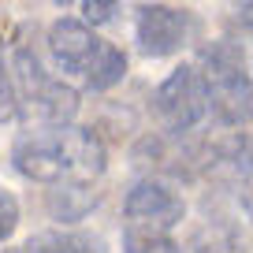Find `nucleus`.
<instances>
[{
	"label": "nucleus",
	"instance_id": "14",
	"mask_svg": "<svg viewBox=\"0 0 253 253\" xmlns=\"http://www.w3.org/2000/svg\"><path fill=\"white\" fill-rule=\"evenodd\" d=\"M19 227V201L11 190L0 186V242L4 238H11V231Z\"/></svg>",
	"mask_w": 253,
	"mask_h": 253
},
{
	"label": "nucleus",
	"instance_id": "18",
	"mask_svg": "<svg viewBox=\"0 0 253 253\" xmlns=\"http://www.w3.org/2000/svg\"><path fill=\"white\" fill-rule=\"evenodd\" d=\"M4 253H19V250H4Z\"/></svg>",
	"mask_w": 253,
	"mask_h": 253
},
{
	"label": "nucleus",
	"instance_id": "10",
	"mask_svg": "<svg viewBox=\"0 0 253 253\" xmlns=\"http://www.w3.org/2000/svg\"><path fill=\"white\" fill-rule=\"evenodd\" d=\"M23 253H108V246L89 231H38L26 238Z\"/></svg>",
	"mask_w": 253,
	"mask_h": 253
},
{
	"label": "nucleus",
	"instance_id": "4",
	"mask_svg": "<svg viewBox=\"0 0 253 253\" xmlns=\"http://www.w3.org/2000/svg\"><path fill=\"white\" fill-rule=\"evenodd\" d=\"M160 123L168 134H186L209 116V82L201 67H175L153 93Z\"/></svg>",
	"mask_w": 253,
	"mask_h": 253
},
{
	"label": "nucleus",
	"instance_id": "7",
	"mask_svg": "<svg viewBox=\"0 0 253 253\" xmlns=\"http://www.w3.org/2000/svg\"><path fill=\"white\" fill-rule=\"evenodd\" d=\"M97 48H101V38L89 30L86 19L63 15L48 26V52H52L56 67L63 75H86V67L93 63Z\"/></svg>",
	"mask_w": 253,
	"mask_h": 253
},
{
	"label": "nucleus",
	"instance_id": "3",
	"mask_svg": "<svg viewBox=\"0 0 253 253\" xmlns=\"http://www.w3.org/2000/svg\"><path fill=\"white\" fill-rule=\"evenodd\" d=\"M11 79L19 89V112H26L38 123H75L79 116V89H71L63 79L41 67L38 52H30L26 45H19L11 52Z\"/></svg>",
	"mask_w": 253,
	"mask_h": 253
},
{
	"label": "nucleus",
	"instance_id": "11",
	"mask_svg": "<svg viewBox=\"0 0 253 253\" xmlns=\"http://www.w3.org/2000/svg\"><path fill=\"white\" fill-rule=\"evenodd\" d=\"M123 75H126V56H123V48L101 41V48H97L93 63L86 67V75H82V79H86V89L104 93V89L119 86V82H123Z\"/></svg>",
	"mask_w": 253,
	"mask_h": 253
},
{
	"label": "nucleus",
	"instance_id": "9",
	"mask_svg": "<svg viewBox=\"0 0 253 253\" xmlns=\"http://www.w3.org/2000/svg\"><path fill=\"white\" fill-rule=\"evenodd\" d=\"M205 164H209V171L227 175V179H235V182L250 179L253 175V145H250V138L235 130V134L212 142V149L205 153Z\"/></svg>",
	"mask_w": 253,
	"mask_h": 253
},
{
	"label": "nucleus",
	"instance_id": "16",
	"mask_svg": "<svg viewBox=\"0 0 253 253\" xmlns=\"http://www.w3.org/2000/svg\"><path fill=\"white\" fill-rule=\"evenodd\" d=\"M231 19L242 30H253V0H231Z\"/></svg>",
	"mask_w": 253,
	"mask_h": 253
},
{
	"label": "nucleus",
	"instance_id": "8",
	"mask_svg": "<svg viewBox=\"0 0 253 253\" xmlns=\"http://www.w3.org/2000/svg\"><path fill=\"white\" fill-rule=\"evenodd\" d=\"M101 205V190L86 179H63V182H48L45 190V209L52 220L60 223H79L86 220L93 209Z\"/></svg>",
	"mask_w": 253,
	"mask_h": 253
},
{
	"label": "nucleus",
	"instance_id": "13",
	"mask_svg": "<svg viewBox=\"0 0 253 253\" xmlns=\"http://www.w3.org/2000/svg\"><path fill=\"white\" fill-rule=\"evenodd\" d=\"M15 116H19V89H15L11 71L0 60V123H11Z\"/></svg>",
	"mask_w": 253,
	"mask_h": 253
},
{
	"label": "nucleus",
	"instance_id": "5",
	"mask_svg": "<svg viewBox=\"0 0 253 253\" xmlns=\"http://www.w3.org/2000/svg\"><path fill=\"white\" fill-rule=\"evenodd\" d=\"M190 38V15L168 4H142L134 19V41L142 56H175Z\"/></svg>",
	"mask_w": 253,
	"mask_h": 253
},
{
	"label": "nucleus",
	"instance_id": "15",
	"mask_svg": "<svg viewBox=\"0 0 253 253\" xmlns=\"http://www.w3.org/2000/svg\"><path fill=\"white\" fill-rule=\"evenodd\" d=\"M119 4H123V0H82V19H86L89 26H104L119 11Z\"/></svg>",
	"mask_w": 253,
	"mask_h": 253
},
{
	"label": "nucleus",
	"instance_id": "17",
	"mask_svg": "<svg viewBox=\"0 0 253 253\" xmlns=\"http://www.w3.org/2000/svg\"><path fill=\"white\" fill-rule=\"evenodd\" d=\"M56 4H60V8H67V4H71V0H56Z\"/></svg>",
	"mask_w": 253,
	"mask_h": 253
},
{
	"label": "nucleus",
	"instance_id": "12",
	"mask_svg": "<svg viewBox=\"0 0 253 253\" xmlns=\"http://www.w3.org/2000/svg\"><path fill=\"white\" fill-rule=\"evenodd\" d=\"M123 253H182V246L175 242L164 227L130 223V227L123 231Z\"/></svg>",
	"mask_w": 253,
	"mask_h": 253
},
{
	"label": "nucleus",
	"instance_id": "6",
	"mask_svg": "<svg viewBox=\"0 0 253 253\" xmlns=\"http://www.w3.org/2000/svg\"><path fill=\"white\" fill-rule=\"evenodd\" d=\"M123 212L130 223H145V227H164L171 231L175 223H182L186 216V201L168 186L164 179H138L134 186L126 190L123 198Z\"/></svg>",
	"mask_w": 253,
	"mask_h": 253
},
{
	"label": "nucleus",
	"instance_id": "1",
	"mask_svg": "<svg viewBox=\"0 0 253 253\" xmlns=\"http://www.w3.org/2000/svg\"><path fill=\"white\" fill-rule=\"evenodd\" d=\"M11 164L19 175L34 182H63V179H101L108 168V153L93 126L75 123H38L15 138Z\"/></svg>",
	"mask_w": 253,
	"mask_h": 253
},
{
	"label": "nucleus",
	"instance_id": "2",
	"mask_svg": "<svg viewBox=\"0 0 253 253\" xmlns=\"http://www.w3.org/2000/svg\"><path fill=\"white\" fill-rule=\"evenodd\" d=\"M201 75L209 82V116L223 126L253 123V75L246 71V52L220 38L201 48Z\"/></svg>",
	"mask_w": 253,
	"mask_h": 253
}]
</instances>
